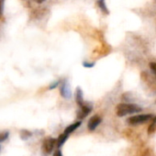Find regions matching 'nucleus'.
<instances>
[{
	"label": "nucleus",
	"instance_id": "4468645a",
	"mask_svg": "<svg viewBox=\"0 0 156 156\" xmlns=\"http://www.w3.org/2000/svg\"><path fill=\"white\" fill-rule=\"evenodd\" d=\"M150 68L153 72V73L156 75V62H150Z\"/></svg>",
	"mask_w": 156,
	"mask_h": 156
},
{
	"label": "nucleus",
	"instance_id": "39448f33",
	"mask_svg": "<svg viewBox=\"0 0 156 156\" xmlns=\"http://www.w3.org/2000/svg\"><path fill=\"white\" fill-rule=\"evenodd\" d=\"M92 110V108L87 105H84L82 107H80V110H78L77 112V118L79 119H85Z\"/></svg>",
	"mask_w": 156,
	"mask_h": 156
},
{
	"label": "nucleus",
	"instance_id": "f257e3e1",
	"mask_svg": "<svg viewBox=\"0 0 156 156\" xmlns=\"http://www.w3.org/2000/svg\"><path fill=\"white\" fill-rule=\"evenodd\" d=\"M141 111V108L135 104H129V103H120L116 108V113L119 117H124L129 114L138 113Z\"/></svg>",
	"mask_w": 156,
	"mask_h": 156
},
{
	"label": "nucleus",
	"instance_id": "6e6552de",
	"mask_svg": "<svg viewBox=\"0 0 156 156\" xmlns=\"http://www.w3.org/2000/svg\"><path fill=\"white\" fill-rule=\"evenodd\" d=\"M80 125H81V122L80 121H77V122H74V123H73V124H71L70 126H68L66 129H65V130H64V133H66V134H71L73 131H74L78 127H80Z\"/></svg>",
	"mask_w": 156,
	"mask_h": 156
},
{
	"label": "nucleus",
	"instance_id": "dca6fc26",
	"mask_svg": "<svg viewBox=\"0 0 156 156\" xmlns=\"http://www.w3.org/2000/svg\"><path fill=\"white\" fill-rule=\"evenodd\" d=\"M94 65H95L94 62H84V66H85L86 68H92Z\"/></svg>",
	"mask_w": 156,
	"mask_h": 156
},
{
	"label": "nucleus",
	"instance_id": "f03ea898",
	"mask_svg": "<svg viewBox=\"0 0 156 156\" xmlns=\"http://www.w3.org/2000/svg\"><path fill=\"white\" fill-rule=\"evenodd\" d=\"M151 119H152V115L151 114H140V115L129 117L127 121L130 125H139L149 121Z\"/></svg>",
	"mask_w": 156,
	"mask_h": 156
},
{
	"label": "nucleus",
	"instance_id": "a211bd4d",
	"mask_svg": "<svg viewBox=\"0 0 156 156\" xmlns=\"http://www.w3.org/2000/svg\"><path fill=\"white\" fill-rule=\"evenodd\" d=\"M52 156H62V151L60 150H56L54 152H53V155Z\"/></svg>",
	"mask_w": 156,
	"mask_h": 156
},
{
	"label": "nucleus",
	"instance_id": "f3484780",
	"mask_svg": "<svg viewBox=\"0 0 156 156\" xmlns=\"http://www.w3.org/2000/svg\"><path fill=\"white\" fill-rule=\"evenodd\" d=\"M59 84H60V82H59V81H56V82H54L53 84H51V85L49 87V89H50V90H51V89H53V88L57 87L59 86Z\"/></svg>",
	"mask_w": 156,
	"mask_h": 156
},
{
	"label": "nucleus",
	"instance_id": "f8f14e48",
	"mask_svg": "<svg viewBox=\"0 0 156 156\" xmlns=\"http://www.w3.org/2000/svg\"><path fill=\"white\" fill-rule=\"evenodd\" d=\"M9 136V131H1L0 132V142L5 141Z\"/></svg>",
	"mask_w": 156,
	"mask_h": 156
},
{
	"label": "nucleus",
	"instance_id": "6ab92c4d",
	"mask_svg": "<svg viewBox=\"0 0 156 156\" xmlns=\"http://www.w3.org/2000/svg\"><path fill=\"white\" fill-rule=\"evenodd\" d=\"M32 1H34L35 3H38V4H41L45 1V0H32Z\"/></svg>",
	"mask_w": 156,
	"mask_h": 156
},
{
	"label": "nucleus",
	"instance_id": "9b49d317",
	"mask_svg": "<svg viewBox=\"0 0 156 156\" xmlns=\"http://www.w3.org/2000/svg\"><path fill=\"white\" fill-rule=\"evenodd\" d=\"M20 138L24 140H28L29 138H30L32 136V133L30 131V130H27V129H21L20 130Z\"/></svg>",
	"mask_w": 156,
	"mask_h": 156
},
{
	"label": "nucleus",
	"instance_id": "ddd939ff",
	"mask_svg": "<svg viewBox=\"0 0 156 156\" xmlns=\"http://www.w3.org/2000/svg\"><path fill=\"white\" fill-rule=\"evenodd\" d=\"M3 11H4V0H0V19L3 16Z\"/></svg>",
	"mask_w": 156,
	"mask_h": 156
},
{
	"label": "nucleus",
	"instance_id": "2eb2a0df",
	"mask_svg": "<svg viewBox=\"0 0 156 156\" xmlns=\"http://www.w3.org/2000/svg\"><path fill=\"white\" fill-rule=\"evenodd\" d=\"M154 126H155V122L153 121V123H152V124L149 127V129H148V133H149V134L152 133V132L155 130V127H154Z\"/></svg>",
	"mask_w": 156,
	"mask_h": 156
},
{
	"label": "nucleus",
	"instance_id": "20e7f679",
	"mask_svg": "<svg viewBox=\"0 0 156 156\" xmlns=\"http://www.w3.org/2000/svg\"><path fill=\"white\" fill-rule=\"evenodd\" d=\"M101 121H102V119H101L99 116H98V115L93 116V117L89 119V121H88V125H87L88 129L91 130V131L95 130L96 128L101 123Z\"/></svg>",
	"mask_w": 156,
	"mask_h": 156
},
{
	"label": "nucleus",
	"instance_id": "9d476101",
	"mask_svg": "<svg viewBox=\"0 0 156 156\" xmlns=\"http://www.w3.org/2000/svg\"><path fill=\"white\" fill-rule=\"evenodd\" d=\"M68 139V134H66V133H62V134H61L60 136H59V138L57 139V142H56V146L58 147V148H60L61 146H62V144L66 141V140Z\"/></svg>",
	"mask_w": 156,
	"mask_h": 156
},
{
	"label": "nucleus",
	"instance_id": "0eeeda50",
	"mask_svg": "<svg viewBox=\"0 0 156 156\" xmlns=\"http://www.w3.org/2000/svg\"><path fill=\"white\" fill-rule=\"evenodd\" d=\"M75 99H76V103L78 104V106H79V107H82V106L85 105L84 100H83V92H82L80 87H77V89H76Z\"/></svg>",
	"mask_w": 156,
	"mask_h": 156
},
{
	"label": "nucleus",
	"instance_id": "aec40b11",
	"mask_svg": "<svg viewBox=\"0 0 156 156\" xmlns=\"http://www.w3.org/2000/svg\"><path fill=\"white\" fill-rule=\"evenodd\" d=\"M153 121H154V122H156V117H155V118L153 119Z\"/></svg>",
	"mask_w": 156,
	"mask_h": 156
},
{
	"label": "nucleus",
	"instance_id": "7ed1b4c3",
	"mask_svg": "<svg viewBox=\"0 0 156 156\" xmlns=\"http://www.w3.org/2000/svg\"><path fill=\"white\" fill-rule=\"evenodd\" d=\"M56 142H57L56 139H53V138H47V139H45L43 140L42 146H41L42 152L45 155H48V154L51 153L52 150L56 146Z\"/></svg>",
	"mask_w": 156,
	"mask_h": 156
},
{
	"label": "nucleus",
	"instance_id": "1a4fd4ad",
	"mask_svg": "<svg viewBox=\"0 0 156 156\" xmlns=\"http://www.w3.org/2000/svg\"><path fill=\"white\" fill-rule=\"evenodd\" d=\"M97 4L98 6V8L100 9V10L106 14V15H108L109 14V11L108 9V7L106 5V2H105V0H97Z\"/></svg>",
	"mask_w": 156,
	"mask_h": 156
},
{
	"label": "nucleus",
	"instance_id": "423d86ee",
	"mask_svg": "<svg viewBox=\"0 0 156 156\" xmlns=\"http://www.w3.org/2000/svg\"><path fill=\"white\" fill-rule=\"evenodd\" d=\"M60 93H61L62 97H63L65 98H71V90L69 89V87H67V84L65 81L62 82V84L60 86Z\"/></svg>",
	"mask_w": 156,
	"mask_h": 156
}]
</instances>
